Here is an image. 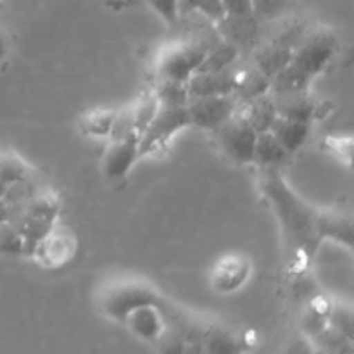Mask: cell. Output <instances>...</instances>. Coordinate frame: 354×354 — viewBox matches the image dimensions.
Returning <instances> with one entry per match:
<instances>
[{"label": "cell", "mask_w": 354, "mask_h": 354, "mask_svg": "<svg viewBox=\"0 0 354 354\" xmlns=\"http://www.w3.org/2000/svg\"><path fill=\"white\" fill-rule=\"evenodd\" d=\"M261 189L282 225L290 248L306 256L315 254L320 244L317 234V213L292 192L275 168H266L263 173Z\"/></svg>", "instance_id": "6da1fadb"}, {"label": "cell", "mask_w": 354, "mask_h": 354, "mask_svg": "<svg viewBox=\"0 0 354 354\" xmlns=\"http://www.w3.org/2000/svg\"><path fill=\"white\" fill-rule=\"evenodd\" d=\"M156 344L159 346V354H185L189 339L182 332L166 327V330L156 341Z\"/></svg>", "instance_id": "4dcf8cb0"}, {"label": "cell", "mask_w": 354, "mask_h": 354, "mask_svg": "<svg viewBox=\"0 0 354 354\" xmlns=\"http://www.w3.org/2000/svg\"><path fill=\"white\" fill-rule=\"evenodd\" d=\"M311 82H313V78L310 75L301 71L294 64H287L270 80V93L279 95V93L304 92V90H310Z\"/></svg>", "instance_id": "cb8c5ba5"}, {"label": "cell", "mask_w": 354, "mask_h": 354, "mask_svg": "<svg viewBox=\"0 0 354 354\" xmlns=\"http://www.w3.org/2000/svg\"><path fill=\"white\" fill-rule=\"evenodd\" d=\"M190 97L234 95V66L221 71H196L187 82Z\"/></svg>", "instance_id": "4fadbf2b"}, {"label": "cell", "mask_w": 354, "mask_h": 354, "mask_svg": "<svg viewBox=\"0 0 354 354\" xmlns=\"http://www.w3.org/2000/svg\"><path fill=\"white\" fill-rule=\"evenodd\" d=\"M190 12L203 14L213 24L225 16L220 0H180V16Z\"/></svg>", "instance_id": "f546056e"}, {"label": "cell", "mask_w": 354, "mask_h": 354, "mask_svg": "<svg viewBox=\"0 0 354 354\" xmlns=\"http://www.w3.org/2000/svg\"><path fill=\"white\" fill-rule=\"evenodd\" d=\"M270 93V78L263 75L252 62L234 66V97L239 102Z\"/></svg>", "instance_id": "2e32d148"}, {"label": "cell", "mask_w": 354, "mask_h": 354, "mask_svg": "<svg viewBox=\"0 0 354 354\" xmlns=\"http://www.w3.org/2000/svg\"><path fill=\"white\" fill-rule=\"evenodd\" d=\"M289 152L282 147L272 131H263L256 135L254 151H252V162L263 166V168H277L286 162Z\"/></svg>", "instance_id": "7402d4cb"}, {"label": "cell", "mask_w": 354, "mask_h": 354, "mask_svg": "<svg viewBox=\"0 0 354 354\" xmlns=\"http://www.w3.org/2000/svg\"><path fill=\"white\" fill-rule=\"evenodd\" d=\"M270 131L275 135V138L282 144V147L286 149L289 154H292L297 149L303 147L304 142L308 140L311 131V123L310 121L277 116V120L273 121Z\"/></svg>", "instance_id": "ffe728a7"}, {"label": "cell", "mask_w": 354, "mask_h": 354, "mask_svg": "<svg viewBox=\"0 0 354 354\" xmlns=\"http://www.w3.org/2000/svg\"><path fill=\"white\" fill-rule=\"evenodd\" d=\"M290 59H292V50H290V48L272 44V41L268 40L259 41V44L251 50V62L263 73V75L268 76L270 80H272L280 69H283L287 64H290Z\"/></svg>", "instance_id": "e0dca14e"}, {"label": "cell", "mask_w": 354, "mask_h": 354, "mask_svg": "<svg viewBox=\"0 0 354 354\" xmlns=\"http://www.w3.org/2000/svg\"><path fill=\"white\" fill-rule=\"evenodd\" d=\"M17 209L33 214V216L40 218V220L47 221V223L55 225L59 220V214H61V199H59V196L52 189H45V187L35 183L31 187L30 194L26 196V199L23 201V204L12 211Z\"/></svg>", "instance_id": "5bb4252c"}, {"label": "cell", "mask_w": 354, "mask_h": 354, "mask_svg": "<svg viewBox=\"0 0 354 354\" xmlns=\"http://www.w3.org/2000/svg\"><path fill=\"white\" fill-rule=\"evenodd\" d=\"M0 180L7 185H16L33 178L30 166L23 158L12 151H0Z\"/></svg>", "instance_id": "83f0119b"}, {"label": "cell", "mask_w": 354, "mask_h": 354, "mask_svg": "<svg viewBox=\"0 0 354 354\" xmlns=\"http://www.w3.org/2000/svg\"><path fill=\"white\" fill-rule=\"evenodd\" d=\"M317 234L320 241L332 239L339 244L353 245V221L346 214L337 211H322L317 213Z\"/></svg>", "instance_id": "ac0fdd59"}, {"label": "cell", "mask_w": 354, "mask_h": 354, "mask_svg": "<svg viewBox=\"0 0 354 354\" xmlns=\"http://www.w3.org/2000/svg\"><path fill=\"white\" fill-rule=\"evenodd\" d=\"M337 48L339 40L330 28L310 26L292 48L290 64L315 78L327 68Z\"/></svg>", "instance_id": "7a4b0ae2"}, {"label": "cell", "mask_w": 354, "mask_h": 354, "mask_svg": "<svg viewBox=\"0 0 354 354\" xmlns=\"http://www.w3.org/2000/svg\"><path fill=\"white\" fill-rule=\"evenodd\" d=\"M252 266L245 256L227 254L214 263L211 270V287L220 294H234L248 283Z\"/></svg>", "instance_id": "8fae6325"}, {"label": "cell", "mask_w": 354, "mask_h": 354, "mask_svg": "<svg viewBox=\"0 0 354 354\" xmlns=\"http://www.w3.org/2000/svg\"><path fill=\"white\" fill-rule=\"evenodd\" d=\"M78 241L69 228L55 223L45 237L35 244L30 258L45 268H61L75 256Z\"/></svg>", "instance_id": "ba28073f"}, {"label": "cell", "mask_w": 354, "mask_h": 354, "mask_svg": "<svg viewBox=\"0 0 354 354\" xmlns=\"http://www.w3.org/2000/svg\"><path fill=\"white\" fill-rule=\"evenodd\" d=\"M158 106L162 107H187L190 99L187 82H176V80L158 78L154 90H152Z\"/></svg>", "instance_id": "d4e9b609"}, {"label": "cell", "mask_w": 354, "mask_h": 354, "mask_svg": "<svg viewBox=\"0 0 354 354\" xmlns=\"http://www.w3.org/2000/svg\"><path fill=\"white\" fill-rule=\"evenodd\" d=\"M7 54H9V44H7V38L6 35L0 31V64H2L3 61H6Z\"/></svg>", "instance_id": "e575fe53"}, {"label": "cell", "mask_w": 354, "mask_h": 354, "mask_svg": "<svg viewBox=\"0 0 354 354\" xmlns=\"http://www.w3.org/2000/svg\"><path fill=\"white\" fill-rule=\"evenodd\" d=\"M280 19H282V17H280ZM308 28H310V24H308L306 21L299 19V17H287V19L283 17V19L273 28V31L270 33V37L266 38V40L292 50L297 45V41L301 40V37L306 33Z\"/></svg>", "instance_id": "4316f807"}, {"label": "cell", "mask_w": 354, "mask_h": 354, "mask_svg": "<svg viewBox=\"0 0 354 354\" xmlns=\"http://www.w3.org/2000/svg\"><path fill=\"white\" fill-rule=\"evenodd\" d=\"M197 342L209 354H241L242 351L241 339L230 328L216 324L203 328Z\"/></svg>", "instance_id": "44dd1931"}, {"label": "cell", "mask_w": 354, "mask_h": 354, "mask_svg": "<svg viewBox=\"0 0 354 354\" xmlns=\"http://www.w3.org/2000/svg\"><path fill=\"white\" fill-rule=\"evenodd\" d=\"M133 335L145 342H156L166 330L165 303L162 304H144L135 308L128 313L123 322Z\"/></svg>", "instance_id": "7c38bea8"}, {"label": "cell", "mask_w": 354, "mask_h": 354, "mask_svg": "<svg viewBox=\"0 0 354 354\" xmlns=\"http://www.w3.org/2000/svg\"><path fill=\"white\" fill-rule=\"evenodd\" d=\"M137 135H124V137L109 138V145L102 156V173L109 180H123L130 173L137 159L138 152Z\"/></svg>", "instance_id": "9c48e42d"}, {"label": "cell", "mask_w": 354, "mask_h": 354, "mask_svg": "<svg viewBox=\"0 0 354 354\" xmlns=\"http://www.w3.org/2000/svg\"><path fill=\"white\" fill-rule=\"evenodd\" d=\"M0 254L26 256V242L10 221L0 225Z\"/></svg>", "instance_id": "f1b7e54d"}, {"label": "cell", "mask_w": 354, "mask_h": 354, "mask_svg": "<svg viewBox=\"0 0 354 354\" xmlns=\"http://www.w3.org/2000/svg\"><path fill=\"white\" fill-rule=\"evenodd\" d=\"M239 100L234 95H203L190 97L187 104L190 127L216 131L225 121L239 109Z\"/></svg>", "instance_id": "52a82bcc"}, {"label": "cell", "mask_w": 354, "mask_h": 354, "mask_svg": "<svg viewBox=\"0 0 354 354\" xmlns=\"http://www.w3.org/2000/svg\"><path fill=\"white\" fill-rule=\"evenodd\" d=\"M218 144L221 151L239 165H251L254 151L256 131L239 113L228 118L216 131Z\"/></svg>", "instance_id": "8992f818"}, {"label": "cell", "mask_w": 354, "mask_h": 354, "mask_svg": "<svg viewBox=\"0 0 354 354\" xmlns=\"http://www.w3.org/2000/svg\"><path fill=\"white\" fill-rule=\"evenodd\" d=\"M272 99L273 104H275L277 114L282 118H292V120L310 121V123H313L315 116H317L318 104L315 100V97L311 95L310 90L292 93H279V95H272Z\"/></svg>", "instance_id": "9a60e30c"}, {"label": "cell", "mask_w": 354, "mask_h": 354, "mask_svg": "<svg viewBox=\"0 0 354 354\" xmlns=\"http://www.w3.org/2000/svg\"><path fill=\"white\" fill-rule=\"evenodd\" d=\"M118 111L111 109H95L86 113L80 121V130L88 137L95 138H111L116 123Z\"/></svg>", "instance_id": "484cf974"}, {"label": "cell", "mask_w": 354, "mask_h": 354, "mask_svg": "<svg viewBox=\"0 0 354 354\" xmlns=\"http://www.w3.org/2000/svg\"><path fill=\"white\" fill-rule=\"evenodd\" d=\"M145 2L166 24L178 23L180 0H145Z\"/></svg>", "instance_id": "d6a6232c"}, {"label": "cell", "mask_w": 354, "mask_h": 354, "mask_svg": "<svg viewBox=\"0 0 354 354\" xmlns=\"http://www.w3.org/2000/svg\"><path fill=\"white\" fill-rule=\"evenodd\" d=\"M223 12L228 16H245L252 12V0H220Z\"/></svg>", "instance_id": "836d02e7"}, {"label": "cell", "mask_w": 354, "mask_h": 354, "mask_svg": "<svg viewBox=\"0 0 354 354\" xmlns=\"http://www.w3.org/2000/svg\"><path fill=\"white\" fill-rule=\"evenodd\" d=\"M214 30L225 41L234 45L239 52L252 50L259 44L261 37V21L254 14L245 16H228L225 14L214 23Z\"/></svg>", "instance_id": "30bf717a"}, {"label": "cell", "mask_w": 354, "mask_h": 354, "mask_svg": "<svg viewBox=\"0 0 354 354\" xmlns=\"http://www.w3.org/2000/svg\"><path fill=\"white\" fill-rule=\"evenodd\" d=\"M206 47L201 41H176L162 48L156 71L158 78L189 82L190 76L203 64Z\"/></svg>", "instance_id": "5b68a950"}, {"label": "cell", "mask_w": 354, "mask_h": 354, "mask_svg": "<svg viewBox=\"0 0 354 354\" xmlns=\"http://www.w3.org/2000/svg\"><path fill=\"white\" fill-rule=\"evenodd\" d=\"M190 127L187 107H162L158 106L154 116L142 131L138 140V152L142 156L154 154L161 151L176 133Z\"/></svg>", "instance_id": "277c9868"}, {"label": "cell", "mask_w": 354, "mask_h": 354, "mask_svg": "<svg viewBox=\"0 0 354 354\" xmlns=\"http://www.w3.org/2000/svg\"><path fill=\"white\" fill-rule=\"evenodd\" d=\"M289 0H252V12L259 21H275L283 16Z\"/></svg>", "instance_id": "1f68e13d"}, {"label": "cell", "mask_w": 354, "mask_h": 354, "mask_svg": "<svg viewBox=\"0 0 354 354\" xmlns=\"http://www.w3.org/2000/svg\"><path fill=\"white\" fill-rule=\"evenodd\" d=\"M239 55H241V52H239L234 45L218 37L216 40L206 48L204 61L197 71H221V69H228L232 68V66L237 64Z\"/></svg>", "instance_id": "603a6c76"}, {"label": "cell", "mask_w": 354, "mask_h": 354, "mask_svg": "<svg viewBox=\"0 0 354 354\" xmlns=\"http://www.w3.org/2000/svg\"><path fill=\"white\" fill-rule=\"evenodd\" d=\"M144 304H162V299L151 286L133 282V280L118 282L107 287L104 296L100 297V308H102L104 315L111 320L121 322V324L130 311L138 306H144Z\"/></svg>", "instance_id": "3957f363"}, {"label": "cell", "mask_w": 354, "mask_h": 354, "mask_svg": "<svg viewBox=\"0 0 354 354\" xmlns=\"http://www.w3.org/2000/svg\"><path fill=\"white\" fill-rule=\"evenodd\" d=\"M237 113L254 128L256 133H263V131H270L273 121L277 120V109L273 99L270 93L265 95L254 97V99H249L242 102V109Z\"/></svg>", "instance_id": "d6986e66"}]
</instances>
